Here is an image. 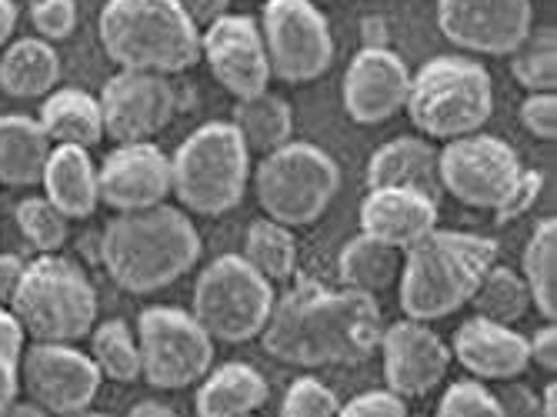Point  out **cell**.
I'll return each mask as SVG.
<instances>
[{
  "label": "cell",
  "mask_w": 557,
  "mask_h": 417,
  "mask_svg": "<svg viewBox=\"0 0 557 417\" xmlns=\"http://www.w3.org/2000/svg\"><path fill=\"white\" fill-rule=\"evenodd\" d=\"M381 334L384 321L377 297L297 281L281 301H274L261 344L271 357L294 368H324V364L371 360Z\"/></svg>",
  "instance_id": "cell-1"
},
{
  "label": "cell",
  "mask_w": 557,
  "mask_h": 417,
  "mask_svg": "<svg viewBox=\"0 0 557 417\" xmlns=\"http://www.w3.org/2000/svg\"><path fill=\"white\" fill-rule=\"evenodd\" d=\"M100 265L127 294H158L177 284L200 260L190 218L171 204L117 214L97 244Z\"/></svg>",
  "instance_id": "cell-2"
},
{
  "label": "cell",
  "mask_w": 557,
  "mask_h": 417,
  "mask_svg": "<svg viewBox=\"0 0 557 417\" xmlns=\"http://www.w3.org/2000/svg\"><path fill=\"white\" fill-rule=\"evenodd\" d=\"M497 265V244L465 231H428L404 250L397 297L404 318L431 324L471 304L484 274Z\"/></svg>",
  "instance_id": "cell-3"
},
{
  "label": "cell",
  "mask_w": 557,
  "mask_h": 417,
  "mask_svg": "<svg viewBox=\"0 0 557 417\" xmlns=\"http://www.w3.org/2000/svg\"><path fill=\"white\" fill-rule=\"evenodd\" d=\"M97 37L121 71L164 77L200 61V30L177 0H108Z\"/></svg>",
  "instance_id": "cell-4"
},
{
  "label": "cell",
  "mask_w": 557,
  "mask_h": 417,
  "mask_svg": "<svg viewBox=\"0 0 557 417\" xmlns=\"http://www.w3.org/2000/svg\"><path fill=\"white\" fill-rule=\"evenodd\" d=\"M11 315L34 344H74L97 324V291L77 260L37 254L27 260Z\"/></svg>",
  "instance_id": "cell-5"
},
{
  "label": "cell",
  "mask_w": 557,
  "mask_h": 417,
  "mask_svg": "<svg viewBox=\"0 0 557 417\" xmlns=\"http://www.w3.org/2000/svg\"><path fill=\"white\" fill-rule=\"evenodd\" d=\"M404 111L431 140L478 134L494 114V81L468 54H441L411 74Z\"/></svg>",
  "instance_id": "cell-6"
},
{
  "label": "cell",
  "mask_w": 557,
  "mask_h": 417,
  "mask_svg": "<svg viewBox=\"0 0 557 417\" xmlns=\"http://www.w3.org/2000/svg\"><path fill=\"white\" fill-rule=\"evenodd\" d=\"M250 177V150L231 121L200 124L171 158V194L184 211L221 218L240 204Z\"/></svg>",
  "instance_id": "cell-7"
},
{
  "label": "cell",
  "mask_w": 557,
  "mask_h": 417,
  "mask_svg": "<svg viewBox=\"0 0 557 417\" xmlns=\"http://www.w3.org/2000/svg\"><path fill=\"white\" fill-rule=\"evenodd\" d=\"M264 218L284 228H308L327 214L341 191V168L331 154L308 140H287L264 154L255 177Z\"/></svg>",
  "instance_id": "cell-8"
},
{
  "label": "cell",
  "mask_w": 557,
  "mask_h": 417,
  "mask_svg": "<svg viewBox=\"0 0 557 417\" xmlns=\"http://www.w3.org/2000/svg\"><path fill=\"white\" fill-rule=\"evenodd\" d=\"M274 284L240 254H221L194 284V321L211 341L244 344L264 334L274 310Z\"/></svg>",
  "instance_id": "cell-9"
},
{
  "label": "cell",
  "mask_w": 557,
  "mask_h": 417,
  "mask_svg": "<svg viewBox=\"0 0 557 417\" xmlns=\"http://www.w3.org/2000/svg\"><path fill=\"white\" fill-rule=\"evenodd\" d=\"M140 378L158 391H181L214 364V341L181 307H147L137 318Z\"/></svg>",
  "instance_id": "cell-10"
},
{
  "label": "cell",
  "mask_w": 557,
  "mask_h": 417,
  "mask_svg": "<svg viewBox=\"0 0 557 417\" xmlns=\"http://www.w3.org/2000/svg\"><path fill=\"white\" fill-rule=\"evenodd\" d=\"M261 37L271 77L284 84H311L334 64V37L314 0H264Z\"/></svg>",
  "instance_id": "cell-11"
},
{
  "label": "cell",
  "mask_w": 557,
  "mask_h": 417,
  "mask_svg": "<svg viewBox=\"0 0 557 417\" xmlns=\"http://www.w3.org/2000/svg\"><path fill=\"white\" fill-rule=\"evenodd\" d=\"M521 158L518 150L494 134H468L458 140H447L444 150H437V174L441 187L458 197L468 207H494L511 194V187L521 177Z\"/></svg>",
  "instance_id": "cell-12"
},
{
  "label": "cell",
  "mask_w": 557,
  "mask_h": 417,
  "mask_svg": "<svg viewBox=\"0 0 557 417\" xmlns=\"http://www.w3.org/2000/svg\"><path fill=\"white\" fill-rule=\"evenodd\" d=\"M100 371L74 344H30L21 357V388L50 417L90 410L100 391Z\"/></svg>",
  "instance_id": "cell-13"
},
{
  "label": "cell",
  "mask_w": 557,
  "mask_h": 417,
  "mask_svg": "<svg viewBox=\"0 0 557 417\" xmlns=\"http://www.w3.org/2000/svg\"><path fill=\"white\" fill-rule=\"evenodd\" d=\"M437 30L461 50L511 58L534 30L531 0H437Z\"/></svg>",
  "instance_id": "cell-14"
},
{
  "label": "cell",
  "mask_w": 557,
  "mask_h": 417,
  "mask_svg": "<svg viewBox=\"0 0 557 417\" xmlns=\"http://www.w3.org/2000/svg\"><path fill=\"white\" fill-rule=\"evenodd\" d=\"M97 103L100 118H104V134L117 144H150V137H158L177 111L171 81L140 71L114 74L100 90Z\"/></svg>",
  "instance_id": "cell-15"
},
{
  "label": "cell",
  "mask_w": 557,
  "mask_h": 417,
  "mask_svg": "<svg viewBox=\"0 0 557 417\" xmlns=\"http://www.w3.org/2000/svg\"><path fill=\"white\" fill-rule=\"evenodd\" d=\"M200 58L208 61L218 84L237 100L268 90L271 64L261 24L247 14H224L200 34Z\"/></svg>",
  "instance_id": "cell-16"
},
{
  "label": "cell",
  "mask_w": 557,
  "mask_h": 417,
  "mask_svg": "<svg viewBox=\"0 0 557 417\" xmlns=\"http://www.w3.org/2000/svg\"><path fill=\"white\" fill-rule=\"evenodd\" d=\"M408 90V64L384 44H364L344 71V111L358 124H384L404 111Z\"/></svg>",
  "instance_id": "cell-17"
},
{
  "label": "cell",
  "mask_w": 557,
  "mask_h": 417,
  "mask_svg": "<svg viewBox=\"0 0 557 417\" xmlns=\"http://www.w3.org/2000/svg\"><path fill=\"white\" fill-rule=\"evenodd\" d=\"M377 354L384 360L387 391L404 401L431 394L450 368V347L431 331V324L411 318L384 328Z\"/></svg>",
  "instance_id": "cell-18"
},
{
  "label": "cell",
  "mask_w": 557,
  "mask_h": 417,
  "mask_svg": "<svg viewBox=\"0 0 557 417\" xmlns=\"http://www.w3.org/2000/svg\"><path fill=\"white\" fill-rule=\"evenodd\" d=\"M97 194L117 214L158 207L171 194V158L154 144H117L97 171Z\"/></svg>",
  "instance_id": "cell-19"
},
{
  "label": "cell",
  "mask_w": 557,
  "mask_h": 417,
  "mask_svg": "<svg viewBox=\"0 0 557 417\" xmlns=\"http://www.w3.org/2000/svg\"><path fill=\"white\" fill-rule=\"evenodd\" d=\"M437 200L404 191V187H371L361 200V234L381 241L394 250H408L428 231L437 228Z\"/></svg>",
  "instance_id": "cell-20"
},
{
  "label": "cell",
  "mask_w": 557,
  "mask_h": 417,
  "mask_svg": "<svg viewBox=\"0 0 557 417\" xmlns=\"http://www.w3.org/2000/svg\"><path fill=\"white\" fill-rule=\"evenodd\" d=\"M454 357L481 381H515L528 371V338L484 318H468L454 334Z\"/></svg>",
  "instance_id": "cell-21"
},
{
  "label": "cell",
  "mask_w": 557,
  "mask_h": 417,
  "mask_svg": "<svg viewBox=\"0 0 557 417\" xmlns=\"http://www.w3.org/2000/svg\"><path fill=\"white\" fill-rule=\"evenodd\" d=\"M371 187H404L418 191L441 204V174H437V147L424 137H394L381 144L368 161V191Z\"/></svg>",
  "instance_id": "cell-22"
},
{
  "label": "cell",
  "mask_w": 557,
  "mask_h": 417,
  "mask_svg": "<svg viewBox=\"0 0 557 417\" xmlns=\"http://www.w3.org/2000/svg\"><path fill=\"white\" fill-rule=\"evenodd\" d=\"M40 184H44V197L54 204L67 221H87L100 204L97 168L84 147L58 144L50 150Z\"/></svg>",
  "instance_id": "cell-23"
},
{
  "label": "cell",
  "mask_w": 557,
  "mask_h": 417,
  "mask_svg": "<svg viewBox=\"0 0 557 417\" xmlns=\"http://www.w3.org/2000/svg\"><path fill=\"white\" fill-rule=\"evenodd\" d=\"M271 397V388L258 368L244 360H231L218 371L205 375V384L197 388L194 410L197 417H247L258 414Z\"/></svg>",
  "instance_id": "cell-24"
},
{
  "label": "cell",
  "mask_w": 557,
  "mask_h": 417,
  "mask_svg": "<svg viewBox=\"0 0 557 417\" xmlns=\"http://www.w3.org/2000/svg\"><path fill=\"white\" fill-rule=\"evenodd\" d=\"M37 124L44 127L50 144H67L90 150L104 137V118H100V103L94 94L81 87H61L50 90L40 103Z\"/></svg>",
  "instance_id": "cell-25"
},
{
  "label": "cell",
  "mask_w": 557,
  "mask_h": 417,
  "mask_svg": "<svg viewBox=\"0 0 557 417\" xmlns=\"http://www.w3.org/2000/svg\"><path fill=\"white\" fill-rule=\"evenodd\" d=\"M50 140L37 118L4 114L0 118V184L24 191L37 187L50 158Z\"/></svg>",
  "instance_id": "cell-26"
},
{
  "label": "cell",
  "mask_w": 557,
  "mask_h": 417,
  "mask_svg": "<svg viewBox=\"0 0 557 417\" xmlns=\"http://www.w3.org/2000/svg\"><path fill=\"white\" fill-rule=\"evenodd\" d=\"M61 81L58 50L40 37H21L4 47L0 58V90L17 100L47 97Z\"/></svg>",
  "instance_id": "cell-27"
},
{
  "label": "cell",
  "mask_w": 557,
  "mask_h": 417,
  "mask_svg": "<svg viewBox=\"0 0 557 417\" xmlns=\"http://www.w3.org/2000/svg\"><path fill=\"white\" fill-rule=\"evenodd\" d=\"M400 260H404V250H394V247L361 234L344 244V250L337 257V274L347 291H361L368 297H377L397 284Z\"/></svg>",
  "instance_id": "cell-28"
},
{
  "label": "cell",
  "mask_w": 557,
  "mask_h": 417,
  "mask_svg": "<svg viewBox=\"0 0 557 417\" xmlns=\"http://www.w3.org/2000/svg\"><path fill=\"white\" fill-rule=\"evenodd\" d=\"M231 124L237 127L247 150H258V154H271V150L284 147L290 140V134H294L290 103L281 100L277 94H271V90L237 100Z\"/></svg>",
  "instance_id": "cell-29"
},
{
  "label": "cell",
  "mask_w": 557,
  "mask_h": 417,
  "mask_svg": "<svg viewBox=\"0 0 557 417\" xmlns=\"http://www.w3.org/2000/svg\"><path fill=\"white\" fill-rule=\"evenodd\" d=\"M524 284L531 294V307H537V315L554 321L557 318V221L544 218L528 244H524Z\"/></svg>",
  "instance_id": "cell-30"
},
{
  "label": "cell",
  "mask_w": 557,
  "mask_h": 417,
  "mask_svg": "<svg viewBox=\"0 0 557 417\" xmlns=\"http://www.w3.org/2000/svg\"><path fill=\"white\" fill-rule=\"evenodd\" d=\"M250 268H255L261 278H268L271 284L290 281L294 268H297V241L290 234V228L261 218L247 228L244 237V254H240Z\"/></svg>",
  "instance_id": "cell-31"
},
{
  "label": "cell",
  "mask_w": 557,
  "mask_h": 417,
  "mask_svg": "<svg viewBox=\"0 0 557 417\" xmlns=\"http://www.w3.org/2000/svg\"><path fill=\"white\" fill-rule=\"evenodd\" d=\"M471 304H474L478 318L504 324V328H515L531 310V294H528V284L521 281L518 271L504 268V265H491V271L478 284Z\"/></svg>",
  "instance_id": "cell-32"
},
{
  "label": "cell",
  "mask_w": 557,
  "mask_h": 417,
  "mask_svg": "<svg viewBox=\"0 0 557 417\" xmlns=\"http://www.w3.org/2000/svg\"><path fill=\"white\" fill-rule=\"evenodd\" d=\"M90 360L97 364L100 378L114 384H134L140 378V351L134 331L111 318L104 324H94L90 331Z\"/></svg>",
  "instance_id": "cell-33"
},
{
  "label": "cell",
  "mask_w": 557,
  "mask_h": 417,
  "mask_svg": "<svg viewBox=\"0 0 557 417\" xmlns=\"http://www.w3.org/2000/svg\"><path fill=\"white\" fill-rule=\"evenodd\" d=\"M511 71L531 94H554L557 84V37L554 27H537L511 54Z\"/></svg>",
  "instance_id": "cell-34"
},
{
  "label": "cell",
  "mask_w": 557,
  "mask_h": 417,
  "mask_svg": "<svg viewBox=\"0 0 557 417\" xmlns=\"http://www.w3.org/2000/svg\"><path fill=\"white\" fill-rule=\"evenodd\" d=\"M14 221L37 254H58L67 244L71 221L47 197H24L14 211Z\"/></svg>",
  "instance_id": "cell-35"
},
{
  "label": "cell",
  "mask_w": 557,
  "mask_h": 417,
  "mask_svg": "<svg viewBox=\"0 0 557 417\" xmlns=\"http://www.w3.org/2000/svg\"><path fill=\"white\" fill-rule=\"evenodd\" d=\"M24 331L11 307H0V407L11 404L21 391V357H24Z\"/></svg>",
  "instance_id": "cell-36"
},
{
  "label": "cell",
  "mask_w": 557,
  "mask_h": 417,
  "mask_svg": "<svg viewBox=\"0 0 557 417\" xmlns=\"http://www.w3.org/2000/svg\"><path fill=\"white\" fill-rule=\"evenodd\" d=\"M434 417H504L497 394H491L481 381H454L437 401Z\"/></svg>",
  "instance_id": "cell-37"
},
{
  "label": "cell",
  "mask_w": 557,
  "mask_h": 417,
  "mask_svg": "<svg viewBox=\"0 0 557 417\" xmlns=\"http://www.w3.org/2000/svg\"><path fill=\"white\" fill-rule=\"evenodd\" d=\"M337 394L318 378H297L281 404V417H337Z\"/></svg>",
  "instance_id": "cell-38"
},
{
  "label": "cell",
  "mask_w": 557,
  "mask_h": 417,
  "mask_svg": "<svg viewBox=\"0 0 557 417\" xmlns=\"http://www.w3.org/2000/svg\"><path fill=\"white\" fill-rule=\"evenodd\" d=\"M30 24L40 40H64L77 30V4L74 0H37L30 8Z\"/></svg>",
  "instance_id": "cell-39"
},
{
  "label": "cell",
  "mask_w": 557,
  "mask_h": 417,
  "mask_svg": "<svg viewBox=\"0 0 557 417\" xmlns=\"http://www.w3.org/2000/svg\"><path fill=\"white\" fill-rule=\"evenodd\" d=\"M541 187H544V174L541 171H521V177L511 187V194L494 207V221L497 224H511V221L524 218L534 207V200L541 197Z\"/></svg>",
  "instance_id": "cell-40"
},
{
  "label": "cell",
  "mask_w": 557,
  "mask_h": 417,
  "mask_svg": "<svg viewBox=\"0 0 557 417\" xmlns=\"http://www.w3.org/2000/svg\"><path fill=\"white\" fill-rule=\"evenodd\" d=\"M337 417H411V414H408V401L397 397L394 391H368L347 401L337 410Z\"/></svg>",
  "instance_id": "cell-41"
},
{
  "label": "cell",
  "mask_w": 557,
  "mask_h": 417,
  "mask_svg": "<svg viewBox=\"0 0 557 417\" xmlns=\"http://www.w3.org/2000/svg\"><path fill=\"white\" fill-rule=\"evenodd\" d=\"M521 124L537 140L557 137V97L554 94H531L521 103Z\"/></svg>",
  "instance_id": "cell-42"
},
{
  "label": "cell",
  "mask_w": 557,
  "mask_h": 417,
  "mask_svg": "<svg viewBox=\"0 0 557 417\" xmlns=\"http://www.w3.org/2000/svg\"><path fill=\"white\" fill-rule=\"evenodd\" d=\"M528 357L531 364H537L541 371H557V328L554 321H547L544 328H537V334L528 341Z\"/></svg>",
  "instance_id": "cell-43"
},
{
  "label": "cell",
  "mask_w": 557,
  "mask_h": 417,
  "mask_svg": "<svg viewBox=\"0 0 557 417\" xmlns=\"http://www.w3.org/2000/svg\"><path fill=\"white\" fill-rule=\"evenodd\" d=\"M497 404L504 417H541V397H534L531 388H508L497 394Z\"/></svg>",
  "instance_id": "cell-44"
},
{
  "label": "cell",
  "mask_w": 557,
  "mask_h": 417,
  "mask_svg": "<svg viewBox=\"0 0 557 417\" xmlns=\"http://www.w3.org/2000/svg\"><path fill=\"white\" fill-rule=\"evenodd\" d=\"M177 8L190 17V24L200 27H211L218 17L231 14V0H177Z\"/></svg>",
  "instance_id": "cell-45"
},
{
  "label": "cell",
  "mask_w": 557,
  "mask_h": 417,
  "mask_svg": "<svg viewBox=\"0 0 557 417\" xmlns=\"http://www.w3.org/2000/svg\"><path fill=\"white\" fill-rule=\"evenodd\" d=\"M24 268H27V260H21L17 254H0V307H11L24 278Z\"/></svg>",
  "instance_id": "cell-46"
},
{
  "label": "cell",
  "mask_w": 557,
  "mask_h": 417,
  "mask_svg": "<svg viewBox=\"0 0 557 417\" xmlns=\"http://www.w3.org/2000/svg\"><path fill=\"white\" fill-rule=\"evenodd\" d=\"M17 30V4L14 0H0V47H8Z\"/></svg>",
  "instance_id": "cell-47"
},
{
  "label": "cell",
  "mask_w": 557,
  "mask_h": 417,
  "mask_svg": "<svg viewBox=\"0 0 557 417\" xmlns=\"http://www.w3.org/2000/svg\"><path fill=\"white\" fill-rule=\"evenodd\" d=\"M127 417H181V414L164 401H140L127 410Z\"/></svg>",
  "instance_id": "cell-48"
},
{
  "label": "cell",
  "mask_w": 557,
  "mask_h": 417,
  "mask_svg": "<svg viewBox=\"0 0 557 417\" xmlns=\"http://www.w3.org/2000/svg\"><path fill=\"white\" fill-rule=\"evenodd\" d=\"M0 417H50L44 407H37L30 397L27 401H11V404H4V407H0Z\"/></svg>",
  "instance_id": "cell-49"
},
{
  "label": "cell",
  "mask_w": 557,
  "mask_h": 417,
  "mask_svg": "<svg viewBox=\"0 0 557 417\" xmlns=\"http://www.w3.org/2000/svg\"><path fill=\"white\" fill-rule=\"evenodd\" d=\"M541 417H557V384L550 381L541 397Z\"/></svg>",
  "instance_id": "cell-50"
},
{
  "label": "cell",
  "mask_w": 557,
  "mask_h": 417,
  "mask_svg": "<svg viewBox=\"0 0 557 417\" xmlns=\"http://www.w3.org/2000/svg\"><path fill=\"white\" fill-rule=\"evenodd\" d=\"M71 417H111V414H97V410H81V414H71Z\"/></svg>",
  "instance_id": "cell-51"
},
{
  "label": "cell",
  "mask_w": 557,
  "mask_h": 417,
  "mask_svg": "<svg viewBox=\"0 0 557 417\" xmlns=\"http://www.w3.org/2000/svg\"><path fill=\"white\" fill-rule=\"evenodd\" d=\"M314 4H318V0H314ZM324 4H327V0H324Z\"/></svg>",
  "instance_id": "cell-52"
},
{
  "label": "cell",
  "mask_w": 557,
  "mask_h": 417,
  "mask_svg": "<svg viewBox=\"0 0 557 417\" xmlns=\"http://www.w3.org/2000/svg\"><path fill=\"white\" fill-rule=\"evenodd\" d=\"M247 417H255V414H247Z\"/></svg>",
  "instance_id": "cell-53"
}]
</instances>
